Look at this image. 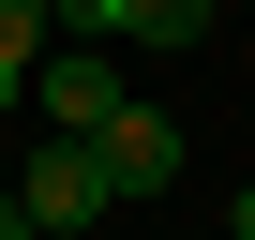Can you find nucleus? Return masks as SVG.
<instances>
[{"label": "nucleus", "instance_id": "nucleus-8", "mask_svg": "<svg viewBox=\"0 0 255 240\" xmlns=\"http://www.w3.org/2000/svg\"><path fill=\"white\" fill-rule=\"evenodd\" d=\"M0 195H15V165H0Z\"/></svg>", "mask_w": 255, "mask_h": 240}, {"label": "nucleus", "instance_id": "nucleus-1", "mask_svg": "<svg viewBox=\"0 0 255 240\" xmlns=\"http://www.w3.org/2000/svg\"><path fill=\"white\" fill-rule=\"evenodd\" d=\"M15 210L60 240V225H105L120 195H105V165H90V135H45V150H15Z\"/></svg>", "mask_w": 255, "mask_h": 240}, {"label": "nucleus", "instance_id": "nucleus-3", "mask_svg": "<svg viewBox=\"0 0 255 240\" xmlns=\"http://www.w3.org/2000/svg\"><path fill=\"white\" fill-rule=\"evenodd\" d=\"M30 105H45V135H90V120L120 105V60L105 45H45L30 60Z\"/></svg>", "mask_w": 255, "mask_h": 240}, {"label": "nucleus", "instance_id": "nucleus-7", "mask_svg": "<svg viewBox=\"0 0 255 240\" xmlns=\"http://www.w3.org/2000/svg\"><path fill=\"white\" fill-rule=\"evenodd\" d=\"M240 240H255V195H240Z\"/></svg>", "mask_w": 255, "mask_h": 240}, {"label": "nucleus", "instance_id": "nucleus-4", "mask_svg": "<svg viewBox=\"0 0 255 240\" xmlns=\"http://www.w3.org/2000/svg\"><path fill=\"white\" fill-rule=\"evenodd\" d=\"M60 30L75 45H195L210 0H60Z\"/></svg>", "mask_w": 255, "mask_h": 240}, {"label": "nucleus", "instance_id": "nucleus-2", "mask_svg": "<svg viewBox=\"0 0 255 240\" xmlns=\"http://www.w3.org/2000/svg\"><path fill=\"white\" fill-rule=\"evenodd\" d=\"M90 165H105V195H165L180 180V120L165 105H105L90 120Z\"/></svg>", "mask_w": 255, "mask_h": 240}, {"label": "nucleus", "instance_id": "nucleus-5", "mask_svg": "<svg viewBox=\"0 0 255 240\" xmlns=\"http://www.w3.org/2000/svg\"><path fill=\"white\" fill-rule=\"evenodd\" d=\"M60 45V0H0V105H30V60Z\"/></svg>", "mask_w": 255, "mask_h": 240}, {"label": "nucleus", "instance_id": "nucleus-6", "mask_svg": "<svg viewBox=\"0 0 255 240\" xmlns=\"http://www.w3.org/2000/svg\"><path fill=\"white\" fill-rule=\"evenodd\" d=\"M0 240H45V225H30V210H15V195H0Z\"/></svg>", "mask_w": 255, "mask_h": 240}]
</instances>
